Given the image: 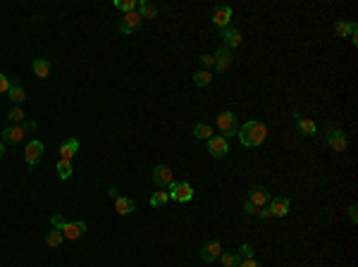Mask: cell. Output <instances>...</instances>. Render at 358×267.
Segmentation results:
<instances>
[{
	"label": "cell",
	"mask_w": 358,
	"mask_h": 267,
	"mask_svg": "<svg viewBox=\"0 0 358 267\" xmlns=\"http://www.w3.org/2000/svg\"><path fill=\"white\" fill-rule=\"evenodd\" d=\"M237 136H239L244 148H256V146H260L268 138V127L263 122H258V119H248L246 124L239 127Z\"/></svg>",
	"instance_id": "6da1fadb"
},
{
	"label": "cell",
	"mask_w": 358,
	"mask_h": 267,
	"mask_svg": "<svg viewBox=\"0 0 358 267\" xmlns=\"http://www.w3.org/2000/svg\"><path fill=\"white\" fill-rule=\"evenodd\" d=\"M218 129H220V136L229 138V136H237L239 132V119L232 110H222L218 114Z\"/></svg>",
	"instance_id": "7a4b0ae2"
},
{
	"label": "cell",
	"mask_w": 358,
	"mask_h": 267,
	"mask_svg": "<svg viewBox=\"0 0 358 267\" xmlns=\"http://www.w3.org/2000/svg\"><path fill=\"white\" fill-rule=\"evenodd\" d=\"M327 146L335 151V153H341V151H346V146H349V138H346V134L341 132L339 127H327Z\"/></svg>",
	"instance_id": "3957f363"
},
{
	"label": "cell",
	"mask_w": 358,
	"mask_h": 267,
	"mask_svg": "<svg viewBox=\"0 0 358 267\" xmlns=\"http://www.w3.org/2000/svg\"><path fill=\"white\" fill-rule=\"evenodd\" d=\"M43 153H45V146L41 141H29L26 148H24V160L29 167H36L41 160H43Z\"/></svg>",
	"instance_id": "277c9868"
},
{
	"label": "cell",
	"mask_w": 358,
	"mask_h": 267,
	"mask_svg": "<svg viewBox=\"0 0 358 267\" xmlns=\"http://www.w3.org/2000/svg\"><path fill=\"white\" fill-rule=\"evenodd\" d=\"M167 193H170V198L177 200V203H189V200L194 198V189H191L189 181H175Z\"/></svg>",
	"instance_id": "5b68a950"
},
{
	"label": "cell",
	"mask_w": 358,
	"mask_h": 267,
	"mask_svg": "<svg viewBox=\"0 0 358 267\" xmlns=\"http://www.w3.org/2000/svg\"><path fill=\"white\" fill-rule=\"evenodd\" d=\"M153 184L158 189H170L175 184V172L167 165H156L153 167Z\"/></svg>",
	"instance_id": "8992f818"
},
{
	"label": "cell",
	"mask_w": 358,
	"mask_h": 267,
	"mask_svg": "<svg viewBox=\"0 0 358 267\" xmlns=\"http://www.w3.org/2000/svg\"><path fill=\"white\" fill-rule=\"evenodd\" d=\"M208 153L213 157H224L229 153V141L224 136H220V134H213L208 138Z\"/></svg>",
	"instance_id": "52a82bcc"
},
{
	"label": "cell",
	"mask_w": 358,
	"mask_h": 267,
	"mask_svg": "<svg viewBox=\"0 0 358 267\" xmlns=\"http://www.w3.org/2000/svg\"><path fill=\"white\" fill-rule=\"evenodd\" d=\"M335 31L339 38H351V43H358V24L356 22H337L335 24Z\"/></svg>",
	"instance_id": "ba28073f"
},
{
	"label": "cell",
	"mask_w": 358,
	"mask_h": 267,
	"mask_svg": "<svg viewBox=\"0 0 358 267\" xmlns=\"http://www.w3.org/2000/svg\"><path fill=\"white\" fill-rule=\"evenodd\" d=\"M232 7L229 5H218L215 10H213V24L222 31V29H227L229 26V22H232Z\"/></svg>",
	"instance_id": "9c48e42d"
},
{
	"label": "cell",
	"mask_w": 358,
	"mask_h": 267,
	"mask_svg": "<svg viewBox=\"0 0 358 267\" xmlns=\"http://www.w3.org/2000/svg\"><path fill=\"white\" fill-rule=\"evenodd\" d=\"M24 136H26V132H24L22 124H12V127H5L0 132V141L2 143H20V141H24Z\"/></svg>",
	"instance_id": "30bf717a"
},
{
	"label": "cell",
	"mask_w": 358,
	"mask_h": 267,
	"mask_svg": "<svg viewBox=\"0 0 358 267\" xmlns=\"http://www.w3.org/2000/svg\"><path fill=\"white\" fill-rule=\"evenodd\" d=\"M289 208H291V203H289V198H284V196L270 198V203H268V210H270L272 217H287Z\"/></svg>",
	"instance_id": "8fae6325"
},
{
	"label": "cell",
	"mask_w": 358,
	"mask_h": 267,
	"mask_svg": "<svg viewBox=\"0 0 358 267\" xmlns=\"http://www.w3.org/2000/svg\"><path fill=\"white\" fill-rule=\"evenodd\" d=\"M220 253H222V244H220L218 239H213V241L203 244V248H201L203 263H215V260L220 258Z\"/></svg>",
	"instance_id": "7c38bea8"
},
{
	"label": "cell",
	"mask_w": 358,
	"mask_h": 267,
	"mask_svg": "<svg viewBox=\"0 0 358 267\" xmlns=\"http://www.w3.org/2000/svg\"><path fill=\"white\" fill-rule=\"evenodd\" d=\"M60 231H62L65 239L77 241V239H81V236L86 234V222H65V227H62Z\"/></svg>",
	"instance_id": "4fadbf2b"
},
{
	"label": "cell",
	"mask_w": 358,
	"mask_h": 267,
	"mask_svg": "<svg viewBox=\"0 0 358 267\" xmlns=\"http://www.w3.org/2000/svg\"><path fill=\"white\" fill-rule=\"evenodd\" d=\"M270 191L268 189H263V186H253L251 191H248V200L256 205V208H268V203H270Z\"/></svg>",
	"instance_id": "5bb4252c"
},
{
	"label": "cell",
	"mask_w": 358,
	"mask_h": 267,
	"mask_svg": "<svg viewBox=\"0 0 358 267\" xmlns=\"http://www.w3.org/2000/svg\"><path fill=\"white\" fill-rule=\"evenodd\" d=\"M220 36H222L224 48H227V50H232V48H239V45H241V31H239V29H234V26H227V29H222V31H220Z\"/></svg>",
	"instance_id": "9a60e30c"
},
{
	"label": "cell",
	"mask_w": 358,
	"mask_h": 267,
	"mask_svg": "<svg viewBox=\"0 0 358 267\" xmlns=\"http://www.w3.org/2000/svg\"><path fill=\"white\" fill-rule=\"evenodd\" d=\"M141 24H143L141 15H139V12H129V15H124V19L119 22V31H122V34H134V31H139Z\"/></svg>",
	"instance_id": "2e32d148"
},
{
	"label": "cell",
	"mask_w": 358,
	"mask_h": 267,
	"mask_svg": "<svg viewBox=\"0 0 358 267\" xmlns=\"http://www.w3.org/2000/svg\"><path fill=\"white\" fill-rule=\"evenodd\" d=\"M213 57H215V69H218V72H227L229 65H232V50H227L224 45L213 55Z\"/></svg>",
	"instance_id": "e0dca14e"
},
{
	"label": "cell",
	"mask_w": 358,
	"mask_h": 267,
	"mask_svg": "<svg viewBox=\"0 0 358 267\" xmlns=\"http://www.w3.org/2000/svg\"><path fill=\"white\" fill-rule=\"evenodd\" d=\"M79 153V141L77 138H69V141H65L62 146H60V160H67V162H72V157Z\"/></svg>",
	"instance_id": "ac0fdd59"
},
{
	"label": "cell",
	"mask_w": 358,
	"mask_h": 267,
	"mask_svg": "<svg viewBox=\"0 0 358 267\" xmlns=\"http://www.w3.org/2000/svg\"><path fill=\"white\" fill-rule=\"evenodd\" d=\"M115 210H117V215H132L136 210V203L132 198H127V196H119L115 200Z\"/></svg>",
	"instance_id": "d6986e66"
},
{
	"label": "cell",
	"mask_w": 358,
	"mask_h": 267,
	"mask_svg": "<svg viewBox=\"0 0 358 267\" xmlns=\"http://www.w3.org/2000/svg\"><path fill=\"white\" fill-rule=\"evenodd\" d=\"M31 69H34V74H36L39 79H48V74H50V62H48L45 57H36V60L31 62Z\"/></svg>",
	"instance_id": "ffe728a7"
},
{
	"label": "cell",
	"mask_w": 358,
	"mask_h": 267,
	"mask_svg": "<svg viewBox=\"0 0 358 267\" xmlns=\"http://www.w3.org/2000/svg\"><path fill=\"white\" fill-rule=\"evenodd\" d=\"M136 12L141 15V19H156V17H158V10L151 5V2H146V0H139Z\"/></svg>",
	"instance_id": "44dd1931"
},
{
	"label": "cell",
	"mask_w": 358,
	"mask_h": 267,
	"mask_svg": "<svg viewBox=\"0 0 358 267\" xmlns=\"http://www.w3.org/2000/svg\"><path fill=\"white\" fill-rule=\"evenodd\" d=\"M65 241V236H62V231L60 229H50L48 234H45V244L50 246V248H60Z\"/></svg>",
	"instance_id": "7402d4cb"
},
{
	"label": "cell",
	"mask_w": 358,
	"mask_h": 267,
	"mask_svg": "<svg viewBox=\"0 0 358 267\" xmlns=\"http://www.w3.org/2000/svg\"><path fill=\"white\" fill-rule=\"evenodd\" d=\"M296 129H298L301 134H306V136H313V134L318 132V127H315L313 119H303V117L296 119Z\"/></svg>",
	"instance_id": "603a6c76"
},
{
	"label": "cell",
	"mask_w": 358,
	"mask_h": 267,
	"mask_svg": "<svg viewBox=\"0 0 358 267\" xmlns=\"http://www.w3.org/2000/svg\"><path fill=\"white\" fill-rule=\"evenodd\" d=\"M7 98H10L15 105H22L24 100H26V93H24L22 86H10V91H7Z\"/></svg>",
	"instance_id": "cb8c5ba5"
},
{
	"label": "cell",
	"mask_w": 358,
	"mask_h": 267,
	"mask_svg": "<svg viewBox=\"0 0 358 267\" xmlns=\"http://www.w3.org/2000/svg\"><path fill=\"white\" fill-rule=\"evenodd\" d=\"M210 81H213V74H210V72H208V69H201V72H196V74H194V84H196V86H208V84H210Z\"/></svg>",
	"instance_id": "d4e9b609"
},
{
	"label": "cell",
	"mask_w": 358,
	"mask_h": 267,
	"mask_svg": "<svg viewBox=\"0 0 358 267\" xmlns=\"http://www.w3.org/2000/svg\"><path fill=\"white\" fill-rule=\"evenodd\" d=\"M115 7L129 15V12H136V7H139V0H115Z\"/></svg>",
	"instance_id": "484cf974"
},
{
	"label": "cell",
	"mask_w": 358,
	"mask_h": 267,
	"mask_svg": "<svg viewBox=\"0 0 358 267\" xmlns=\"http://www.w3.org/2000/svg\"><path fill=\"white\" fill-rule=\"evenodd\" d=\"M55 170H58V177L62 179V181L72 177V162H67V160H58V167Z\"/></svg>",
	"instance_id": "4316f807"
},
{
	"label": "cell",
	"mask_w": 358,
	"mask_h": 267,
	"mask_svg": "<svg viewBox=\"0 0 358 267\" xmlns=\"http://www.w3.org/2000/svg\"><path fill=\"white\" fill-rule=\"evenodd\" d=\"M194 136H196V138H201V141H208V138H210V136H213V129H210V124H196V127H194Z\"/></svg>",
	"instance_id": "83f0119b"
},
{
	"label": "cell",
	"mask_w": 358,
	"mask_h": 267,
	"mask_svg": "<svg viewBox=\"0 0 358 267\" xmlns=\"http://www.w3.org/2000/svg\"><path fill=\"white\" fill-rule=\"evenodd\" d=\"M167 200H170V193H167V191H156L148 203H151V208H160V205H165Z\"/></svg>",
	"instance_id": "f1b7e54d"
},
{
	"label": "cell",
	"mask_w": 358,
	"mask_h": 267,
	"mask_svg": "<svg viewBox=\"0 0 358 267\" xmlns=\"http://www.w3.org/2000/svg\"><path fill=\"white\" fill-rule=\"evenodd\" d=\"M7 117H10V122H12V124H22V122H24L22 105H12V110L7 112Z\"/></svg>",
	"instance_id": "f546056e"
},
{
	"label": "cell",
	"mask_w": 358,
	"mask_h": 267,
	"mask_svg": "<svg viewBox=\"0 0 358 267\" xmlns=\"http://www.w3.org/2000/svg\"><path fill=\"white\" fill-rule=\"evenodd\" d=\"M220 260H222L224 267H237L241 258H239L237 253H224V250H222V253H220Z\"/></svg>",
	"instance_id": "4dcf8cb0"
},
{
	"label": "cell",
	"mask_w": 358,
	"mask_h": 267,
	"mask_svg": "<svg viewBox=\"0 0 358 267\" xmlns=\"http://www.w3.org/2000/svg\"><path fill=\"white\" fill-rule=\"evenodd\" d=\"M253 253H256V250H253V246H251V244H241V246H239V258H253Z\"/></svg>",
	"instance_id": "1f68e13d"
},
{
	"label": "cell",
	"mask_w": 358,
	"mask_h": 267,
	"mask_svg": "<svg viewBox=\"0 0 358 267\" xmlns=\"http://www.w3.org/2000/svg\"><path fill=\"white\" fill-rule=\"evenodd\" d=\"M65 222H67V220H65L62 215H53V217H50V224H53V229H62V227H65Z\"/></svg>",
	"instance_id": "d6a6232c"
},
{
	"label": "cell",
	"mask_w": 358,
	"mask_h": 267,
	"mask_svg": "<svg viewBox=\"0 0 358 267\" xmlns=\"http://www.w3.org/2000/svg\"><path fill=\"white\" fill-rule=\"evenodd\" d=\"M237 267H260V263H258L256 258H241Z\"/></svg>",
	"instance_id": "836d02e7"
},
{
	"label": "cell",
	"mask_w": 358,
	"mask_h": 267,
	"mask_svg": "<svg viewBox=\"0 0 358 267\" xmlns=\"http://www.w3.org/2000/svg\"><path fill=\"white\" fill-rule=\"evenodd\" d=\"M346 210H349V220L356 224V222H358V208H356V203H351V205H349Z\"/></svg>",
	"instance_id": "e575fe53"
},
{
	"label": "cell",
	"mask_w": 358,
	"mask_h": 267,
	"mask_svg": "<svg viewBox=\"0 0 358 267\" xmlns=\"http://www.w3.org/2000/svg\"><path fill=\"white\" fill-rule=\"evenodd\" d=\"M201 65L205 67V69L215 67V57H213V55H201Z\"/></svg>",
	"instance_id": "d590c367"
},
{
	"label": "cell",
	"mask_w": 358,
	"mask_h": 267,
	"mask_svg": "<svg viewBox=\"0 0 358 267\" xmlns=\"http://www.w3.org/2000/svg\"><path fill=\"white\" fill-rule=\"evenodd\" d=\"M10 86H12V84H10V79H7L5 74H0V93H7Z\"/></svg>",
	"instance_id": "8d00e7d4"
},
{
	"label": "cell",
	"mask_w": 358,
	"mask_h": 267,
	"mask_svg": "<svg viewBox=\"0 0 358 267\" xmlns=\"http://www.w3.org/2000/svg\"><path fill=\"white\" fill-rule=\"evenodd\" d=\"M244 212H246V215H256V212H258V208H256V205L246 198V200H244Z\"/></svg>",
	"instance_id": "74e56055"
},
{
	"label": "cell",
	"mask_w": 358,
	"mask_h": 267,
	"mask_svg": "<svg viewBox=\"0 0 358 267\" xmlns=\"http://www.w3.org/2000/svg\"><path fill=\"white\" fill-rule=\"evenodd\" d=\"M22 127H24V132H26V134L36 132V122H22Z\"/></svg>",
	"instance_id": "f35d334b"
},
{
	"label": "cell",
	"mask_w": 358,
	"mask_h": 267,
	"mask_svg": "<svg viewBox=\"0 0 358 267\" xmlns=\"http://www.w3.org/2000/svg\"><path fill=\"white\" fill-rule=\"evenodd\" d=\"M108 196H110V198H119V191H117V186H110V189H108Z\"/></svg>",
	"instance_id": "ab89813d"
},
{
	"label": "cell",
	"mask_w": 358,
	"mask_h": 267,
	"mask_svg": "<svg viewBox=\"0 0 358 267\" xmlns=\"http://www.w3.org/2000/svg\"><path fill=\"white\" fill-rule=\"evenodd\" d=\"M258 215H260V220H270V217H272V215H270V210H260Z\"/></svg>",
	"instance_id": "60d3db41"
},
{
	"label": "cell",
	"mask_w": 358,
	"mask_h": 267,
	"mask_svg": "<svg viewBox=\"0 0 358 267\" xmlns=\"http://www.w3.org/2000/svg\"><path fill=\"white\" fill-rule=\"evenodd\" d=\"M5 155V143H2V141H0V157Z\"/></svg>",
	"instance_id": "b9f144b4"
}]
</instances>
